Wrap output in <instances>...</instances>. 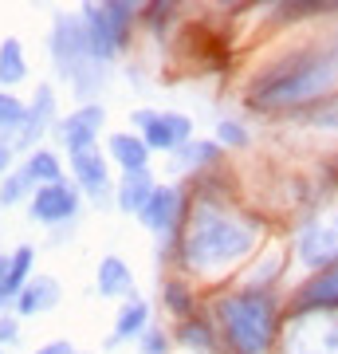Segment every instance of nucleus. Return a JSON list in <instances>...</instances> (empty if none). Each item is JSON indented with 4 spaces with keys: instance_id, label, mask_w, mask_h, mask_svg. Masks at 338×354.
Listing matches in <instances>:
<instances>
[{
    "instance_id": "f257e3e1",
    "label": "nucleus",
    "mask_w": 338,
    "mask_h": 354,
    "mask_svg": "<svg viewBox=\"0 0 338 354\" xmlns=\"http://www.w3.org/2000/svg\"><path fill=\"white\" fill-rule=\"evenodd\" d=\"M338 87V48H307L288 55L283 64L267 67L248 91L252 111H295L326 102Z\"/></svg>"
},
{
    "instance_id": "f03ea898",
    "label": "nucleus",
    "mask_w": 338,
    "mask_h": 354,
    "mask_svg": "<svg viewBox=\"0 0 338 354\" xmlns=\"http://www.w3.org/2000/svg\"><path fill=\"white\" fill-rule=\"evenodd\" d=\"M256 236H260V221H248L236 209H228L225 201L205 197L189 213L185 236H181V256L197 272H216V268L244 260L252 252Z\"/></svg>"
},
{
    "instance_id": "7ed1b4c3",
    "label": "nucleus",
    "mask_w": 338,
    "mask_h": 354,
    "mask_svg": "<svg viewBox=\"0 0 338 354\" xmlns=\"http://www.w3.org/2000/svg\"><path fill=\"white\" fill-rule=\"evenodd\" d=\"M216 323L236 354H267L279 330V304L272 291H232L216 304Z\"/></svg>"
},
{
    "instance_id": "20e7f679",
    "label": "nucleus",
    "mask_w": 338,
    "mask_h": 354,
    "mask_svg": "<svg viewBox=\"0 0 338 354\" xmlns=\"http://www.w3.org/2000/svg\"><path fill=\"white\" fill-rule=\"evenodd\" d=\"M130 20H134V8L122 4V0H111V4H87L83 8V24H87V44L95 59H111L114 51H122L130 44Z\"/></svg>"
},
{
    "instance_id": "39448f33",
    "label": "nucleus",
    "mask_w": 338,
    "mask_h": 354,
    "mask_svg": "<svg viewBox=\"0 0 338 354\" xmlns=\"http://www.w3.org/2000/svg\"><path fill=\"white\" fill-rule=\"evenodd\" d=\"M134 127H142V142L150 150H181L193 134V122L185 114H153V111H138L134 114Z\"/></svg>"
},
{
    "instance_id": "423d86ee",
    "label": "nucleus",
    "mask_w": 338,
    "mask_h": 354,
    "mask_svg": "<svg viewBox=\"0 0 338 354\" xmlns=\"http://www.w3.org/2000/svg\"><path fill=\"white\" fill-rule=\"evenodd\" d=\"M299 256L307 268H335L338 264V213L323 216L299 232Z\"/></svg>"
},
{
    "instance_id": "0eeeda50",
    "label": "nucleus",
    "mask_w": 338,
    "mask_h": 354,
    "mask_svg": "<svg viewBox=\"0 0 338 354\" xmlns=\"http://www.w3.org/2000/svg\"><path fill=\"white\" fill-rule=\"evenodd\" d=\"M75 209H79L75 185L55 181V185H39V189L32 193V216H36L39 225H59L67 216H75Z\"/></svg>"
},
{
    "instance_id": "6e6552de",
    "label": "nucleus",
    "mask_w": 338,
    "mask_h": 354,
    "mask_svg": "<svg viewBox=\"0 0 338 354\" xmlns=\"http://www.w3.org/2000/svg\"><path fill=\"white\" fill-rule=\"evenodd\" d=\"M102 122H106V111H102L99 102H91V106H79L75 114H67L55 134H59V142L71 153H79V150H91V142L99 138Z\"/></svg>"
},
{
    "instance_id": "1a4fd4ad",
    "label": "nucleus",
    "mask_w": 338,
    "mask_h": 354,
    "mask_svg": "<svg viewBox=\"0 0 338 354\" xmlns=\"http://www.w3.org/2000/svg\"><path fill=\"white\" fill-rule=\"evenodd\" d=\"M291 354H338V319H303L291 335Z\"/></svg>"
},
{
    "instance_id": "9d476101",
    "label": "nucleus",
    "mask_w": 338,
    "mask_h": 354,
    "mask_svg": "<svg viewBox=\"0 0 338 354\" xmlns=\"http://www.w3.org/2000/svg\"><path fill=\"white\" fill-rule=\"evenodd\" d=\"M181 213H185L181 193H177L173 185H162V189H153V197L146 201L142 221H146V228H153V232H173V228L181 225Z\"/></svg>"
},
{
    "instance_id": "9b49d317",
    "label": "nucleus",
    "mask_w": 338,
    "mask_h": 354,
    "mask_svg": "<svg viewBox=\"0 0 338 354\" xmlns=\"http://www.w3.org/2000/svg\"><path fill=\"white\" fill-rule=\"evenodd\" d=\"M338 307V264L323 268L311 283H303L299 295H295V315H307V311H330Z\"/></svg>"
},
{
    "instance_id": "f8f14e48",
    "label": "nucleus",
    "mask_w": 338,
    "mask_h": 354,
    "mask_svg": "<svg viewBox=\"0 0 338 354\" xmlns=\"http://www.w3.org/2000/svg\"><path fill=\"white\" fill-rule=\"evenodd\" d=\"M71 169H75L79 185L95 197V201H106V193H111V177H106V162L99 158V150H79L71 153Z\"/></svg>"
},
{
    "instance_id": "ddd939ff",
    "label": "nucleus",
    "mask_w": 338,
    "mask_h": 354,
    "mask_svg": "<svg viewBox=\"0 0 338 354\" xmlns=\"http://www.w3.org/2000/svg\"><path fill=\"white\" fill-rule=\"evenodd\" d=\"M111 158L122 165L126 174H146V162H150V146L134 134H114L111 138Z\"/></svg>"
},
{
    "instance_id": "4468645a",
    "label": "nucleus",
    "mask_w": 338,
    "mask_h": 354,
    "mask_svg": "<svg viewBox=\"0 0 338 354\" xmlns=\"http://www.w3.org/2000/svg\"><path fill=\"white\" fill-rule=\"evenodd\" d=\"M16 304H20V311H24V315L48 311V307L59 304V283H55L51 276H36L24 291H20V299H16Z\"/></svg>"
},
{
    "instance_id": "2eb2a0df",
    "label": "nucleus",
    "mask_w": 338,
    "mask_h": 354,
    "mask_svg": "<svg viewBox=\"0 0 338 354\" xmlns=\"http://www.w3.org/2000/svg\"><path fill=\"white\" fill-rule=\"evenodd\" d=\"M153 197V185H150V174H126V181L118 185V209H126V213H142L146 209V201Z\"/></svg>"
},
{
    "instance_id": "dca6fc26",
    "label": "nucleus",
    "mask_w": 338,
    "mask_h": 354,
    "mask_svg": "<svg viewBox=\"0 0 338 354\" xmlns=\"http://www.w3.org/2000/svg\"><path fill=\"white\" fill-rule=\"evenodd\" d=\"M99 291L102 295H130L134 291V276L118 256H106L99 264Z\"/></svg>"
},
{
    "instance_id": "f3484780",
    "label": "nucleus",
    "mask_w": 338,
    "mask_h": 354,
    "mask_svg": "<svg viewBox=\"0 0 338 354\" xmlns=\"http://www.w3.org/2000/svg\"><path fill=\"white\" fill-rule=\"evenodd\" d=\"M32 248H16L12 264H8V276H4V283H0V304H8V299H20V291L28 288V268H32Z\"/></svg>"
},
{
    "instance_id": "a211bd4d",
    "label": "nucleus",
    "mask_w": 338,
    "mask_h": 354,
    "mask_svg": "<svg viewBox=\"0 0 338 354\" xmlns=\"http://www.w3.org/2000/svg\"><path fill=\"white\" fill-rule=\"evenodd\" d=\"M177 335H181V342H185L189 351L220 354V351H216V335H213V323H209V319H185Z\"/></svg>"
},
{
    "instance_id": "6ab92c4d",
    "label": "nucleus",
    "mask_w": 338,
    "mask_h": 354,
    "mask_svg": "<svg viewBox=\"0 0 338 354\" xmlns=\"http://www.w3.org/2000/svg\"><path fill=\"white\" fill-rule=\"evenodd\" d=\"M146 319H150V307L142 304V299H130V304L118 311V323H114V339H130V335H146Z\"/></svg>"
},
{
    "instance_id": "aec40b11",
    "label": "nucleus",
    "mask_w": 338,
    "mask_h": 354,
    "mask_svg": "<svg viewBox=\"0 0 338 354\" xmlns=\"http://www.w3.org/2000/svg\"><path fill=\"white\" fill-rule=\"evenodd\" d=\"M28 75V64H24V51L16 39H4V48H0V83L4 87H12L20 79Z\"/></svg>"
},
{
    "instance_id": "412c9836",
    "label": "nucleus",
    "mask_w": 338,
    "mask_h": 354,
    "mask_svg": "<svg viewBox=\"0 0 338 354\" xmlns=\"http://www.w3.org/2000/svg\"><path fill=\"white\" fill-rule=\"evenodd\" d=\"M24 169H28L32 181H44V185H55V181H59V162H55V153H48V150H36L28 158Z\"/></svg>"
},
{
    "instance_id": "4be33fe9",
    "label": "nucleus",
    "mask_w": 338,
    "mask_h": 354,
    "mask_svg": "<svg viewBox=\"0 0 338 354\" xmlns=\"http://www.w3.org/2000/svg\"><path fill=\"white\" fill-rule=\"evenodd\" d=\"M28 127V106L12 95H0V130H16Z\"/></svg>"
},
{
    "instance_id": "5701e85b",
    "label": "nucleus",
    "mask_w": 338,
    "mask_h": 354,
    "mask_svg": "<svg viewBox=\"0 0 338 354\" xmlns=\"http://www.w3.org/2000/svg\"><path fill=\"white\" fill-rule=\"evenodd\" d=\"M48 118H51V87H39V95H36V106L28 111V130H24V138H32V134H39Z\"/></svg>"
},
{
    "instance_id": "b1692460",
    "label": "nucleus",
    "mask_w": 338,
    "mask_h": 354,
    "mask_svg": "<svg viewBox=\"0 0 338 354\" xmlns=\"http://www.w3.org/2000/svg\"><path fill=\"white\" fill-rule=\"evenodd\" d=\"M220 158V146L216 142H185L181 146V162L185 165H209Z\"/></svg>"
},
{
    "instance_id": "393cba45",
    "label": "nucleus",
    "mask_w": 338,
    "mask_h": 354,
    "mask_svg": "<svg viewBox=\"0 0 338 354\" xmlns=\"http://www.w3.org/2000/svg\"><path fill=\"white\" fill-rule=\"evenodd\" d=\"M165 304H169L173 315L193 319V295L185 291V283H165Z\"/></svg>"
},
{
    "instance_id": "a878e982",
    "label": "nucleus",
    "mask_w": 338,
    "mask_h": 354,
    "mask_svg": "<svg viewBox=\"0 0 338 354\" xmlns=\"http://www.w3.org/2000/svg\"><path fill=\"white\" fill-rule=\"evenodd\" d=\"M28 185H32V177H28V169L12 174L8 181H4V189H0V205H16V201H20V197L28 193Z\"/></svg>"
},
{
    "instance_id": "bb28decb",
    "label": "nucleus",
    "mask_w": 338,
    "mask_h": 354,
    "mask_svg": "<svg viewBox=\"0 0 338 354\" xmlns=\"http://www.w3.org/2000/svg\"><path fill=\"white\" fill-rule=\"evenodd\" d=\"M216 138H220V146H248V130L240 127V122H220Z\"/></svg>"
},
{
    "instance_id": "cd10ccee",
    "label": "nucleus",
    "mask_w": 338,
    "mask_h": 354,
    "mask_svg": "<svg viewBox=\"0 0 338 354\" xmlns=\"http://www.w3.org/2000/svg\"><path fill=\"white\" fill-rule=\"evenodd\" d=\"M146 354H169V339L162 330H146Z\"/></svg>"
},
{
    "instance_id": "c85d7f7f",
    "label": "nucleus",
    "mask_w": 338,
    "mask_h": 354,
    "mask_svg": "<svg viewBox=\"0 0 338 354\" xmlns=\"http://www.w3.org/2000/svg\"><path fill=\"white\" fill-rule=\"evenodd\" d=\"M169 12H173L169 4H162V8H150V24H153V28H158V24H165V20H169Z\"/></svg>"
},
{
    "instance_id": "c756f323",
    "label": "nucleus",
    "mask_w": 338,
    "mask_h": 354,
    "mask_svg": "<svg viewBox=\"0 0 338 354\" xmlns=\"http://www.w3.org/2000/svg\"><path fill=\"white\" fill-rule=\"evenodd\" d=\"M16 339V323L12 319H0V342H12Z\"/></svg>"
},
{
    "instance_id": "7c9ffc66",
    "label": "nucleus",
    "mask_w": 338,
    "mask_h": 354,
    "mask_svg": "<svg viewBox=\"0 0 338 354\" xmlns=\"http://www.w3.org/2000/svg\"><path fill=\"white\" fill-rule=\"evenodd\" d=\"M39 354H71V342H51V346H44Z\"/></svg>"
},
{
    "instance_id": "2f4dec72",
    "label": "nucleus",
    "mask_w": 338,
    "mask_h": 354,
    "mask_svg": "<svg viewBox=\"0 0 338 354\" xmlns=\"http://www.w3.org/2000/svg\"><path fill=\"white\" fill-rule=\"evenodd\" d=\"M8 158H12V153H8V146H0V174L8 169Z\"/></svg>"
},
{
    "instance_id": "473e14b6",
    "label": "nucleus",
    "mask_w": 338,
    "mask_h": 354,
    "mask_svg": "<svg viewBox=\"0 0 338 354\" xmlns=\"http://www.w3.org/2000/svg\"><path fill=\"white\" fill-rule=\"evenodd\" d=\"M8 264H12V260H8V256H0V283H4V276H8Z\"/></svg>"
}]
</instances>
